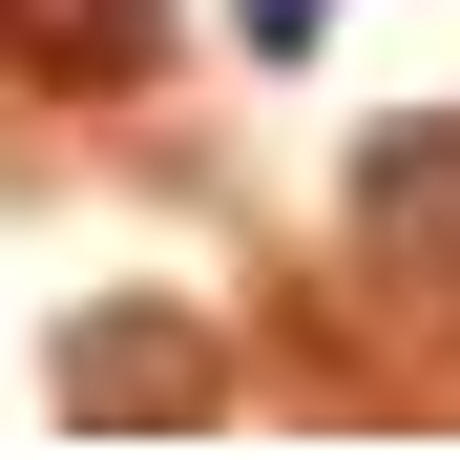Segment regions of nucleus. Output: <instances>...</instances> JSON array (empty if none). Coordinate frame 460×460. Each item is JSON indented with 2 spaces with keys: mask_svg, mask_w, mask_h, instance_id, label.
I'll use <instances>...</instances> for the list:
<instances>
[]
</instances>
